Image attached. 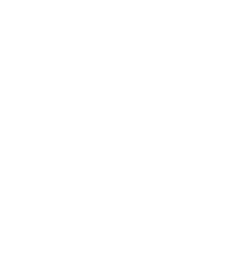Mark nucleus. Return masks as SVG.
<instances>
[]
</instances>
